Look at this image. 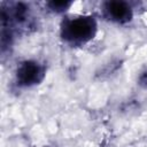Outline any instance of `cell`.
Segmentation results:
<instances>
[{"label": "cell", "instance_id": "obj_2", "mask_svg": "<svg viewBox=\"0 0 147 147\" xmlns=\"http://www.w3.org/2000/svg\"><path fill=\"white\" fill-rule=\"evenodd\" d=\"M46 76V68L36 60L22 61L15 72L16 83L23 87H31L40 84Z\"/></svg>", "mask_w": 147, "mask_h": 147}, {"label": "cell", "instance_id": "obj_1", "mask_svg": "<svg viewBox=\"0 0 147 147\" xmlns=\"http://www.w3.org/2000/svg\"><path fill=\"white\" fill-rule=\"evenodd\" d=\"M98 23L92 15H76L65 17L60 26L61 38L71 45H83L94 38Z\"/></svg>", "mask_w": 147, "mask_h": 147}, {"label": "cell", "instance_id": "obj_4", "mask_svg": "<svg viewBox=\"0 0 147 147\" xmlns=\"http://www.w3.org/2000/svg\"><path fill=\"white\" fill-rule=\"evenodd\" d=\"M72 5V1H67V0H62V1H48L46 3L47 8L53 11V13H56V14H62L64 13L65 10H68Z\"/></svg>", "mask_w": 147, "mask_h": 147}, {"label": "cell", "instance_id": "obj_3", "mask_svg": "<svg viewBox=\"0 0 147 147\" xmlns=\"http://www.w3.org/2000/svg\"><path fill=\"white\" fill-rule=\"evenodd\" d=\"M103 16L114 23L125 24L129 23L133 17V9L131 5L123 0H110L106 1L102 6Z\"/></svg>", "mask_w": 147, "mask_h": 147}]
</instances>
